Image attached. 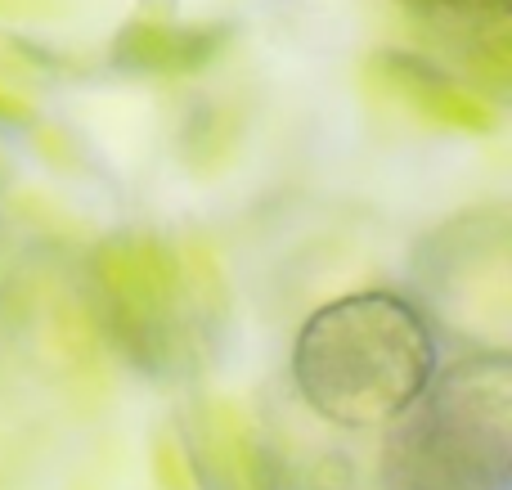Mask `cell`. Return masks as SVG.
I'll list each match as a JSON object with an SVG mask.
<instances>
[{
	"mask_svg": "<svg viewBox=\"0 0 512 490\" xmlns=\"http://www.w3.org/2000/svg\"><path fill=\"white\" fill-rule=\"evenodd\" d=\"M230 41V27H185L167 18H135L117 32L113 63L140 77H189L207 68Z\"/></svg>",
	"mask_w": 512,
	"mask_h": 490,
	"instance_id": "obj_5",
	"label": "cell"
},
{
	"mask_svg": "<svg viewBox=\"0 0 512 490\" xmlns=\"http://www.w3.org/2000/svg\"><path fill=\"white\" fill-rule=\"evenodd\" d=\"M90 293L108 338L144 374H167L185 347V275L149 234H117L90 257Z\"/></svg>",
	"mask_w": 512,
	"mask_h": 490,
	"instance_id": "obj_3",
	"label": "cell"
},
{
	"mask_svg": "<svg viewBox=\"0 0 512 490\" xmlns=\"http://www.w3.org/2000/svg\"><path fill=\"white\" fill-rule=\"evenodd\" d=\"M382 441V490H512V356L432 369Z\"/></svg>",
	"mask_w": 512,
	"mask_h": 490,
	"instance_id": "obj_2",
	"label": "cell"
},
{
	"mask_svg": "<svg viewBox=\"0 0 512 490\" xmlns=\"http://www.w3.org/2000/svg\"><path fill=\"white\" fill-rule=\"evenodd\" d=\"M373 72L382 77V86L396 90L400 99L418 108L427 122L436 126H454V131H495V113L486 108V99H477L468 86L450 77L445 68H436L423 54H405V50H387L373 59Z\"/></svg>",
	"mask_w": 512,
	"mask_h": 490,
	"instance_id": "obj_4",
	"label": "cell"
},
{
	"mask_svg": "<svg viewBox=\"0 0 512 490\" xmlns=\"http://www.w3.org/2000/svg\"><path fill=\"white\" fill-rule=\"evenodd\" d=\"M436 369V333L409 297L351 293L319 306L292 342V383L337 428L391 423Z\"/></svg>",
	"mask_w": 512,
	"mask_h": 490,
	"instance_id": "obj_1",
	"label": "cell"
},
{
	"mask_svg": "<svg viewBox=\"0 0 512 490\" xmlns=\"http://www.w3.org/2000/svg\"><path fill=\"white\" fill-rule=\"evenodd\" d=\"M409 9L418 14L436 18V14H450V18H468V23H490V27H504L512 0H405Z\"/></svg>",
	"mask_w": 512,
	"mask_h": 490,
	"instance_id": "obj_6",
	"label": "cell"
}]
</instances>
